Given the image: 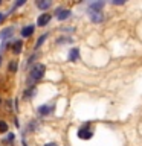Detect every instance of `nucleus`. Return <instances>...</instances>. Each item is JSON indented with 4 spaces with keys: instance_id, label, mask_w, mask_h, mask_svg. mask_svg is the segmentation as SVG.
<instances>
[{
    "instance_id": "nucleus-18",
    "label": "nucleus",
    "mask_w": 142,
    "mask_h": 146,
    "mask_svg": "<svg viewBox=\"0 0 142 146\" xmlns=\"http://www.w3.org/2000/svg\"><path fill=\"white\" fill-rule=\"evenodd\" d=\"M112 3L113 5H124L125 2H124V0H112Z\"/></svg>"
},
{
    "instance_id": "nucleus-5",
    "label": "nucleus",
    "mask_w": 142,
    "mask_h": 146,
    "mask_svg": "<svg viewBox=\"0 0 142 146\" xmlns=\"http://www.w3.org/2000/svg\"><path fill=\"white\" fill-rule=\"evenodd\" d=\"M54 111V105H41L38 107V114L40 116H48Z\"/></svg>"
},
{
    "instance_id": "nucleus-12",
    "label": "nucleus",
    "mask_w": 142,
    "mask_h": 146,
    "mask_svg": "<svg viewBox=\"0 0 142 146\" xmlns=\"http://www.w3.org/2000/svg\"><path fill=\"white\" fill-rule=\"evenodd\" d=\"M104 6V2H92L89 5V9H96V11H101Z\"/></svg>"
},
{
    "instance_id": "nucleus-10",
    "label": "nucleus",
    "mask_w": 142,
    "mask_h": 146,
    "mask_svg": "<svg viewBox=\"0 0 142 146\" xmlns=\"http://www.w3.org/2000/svg\"><path fill=\"white\" fill-rule=\"evenodd\" d=\"M21 49H23V41L21 40H17L15 43L12 44V52L15 53V55H18L21 52Z\"/></svg>"
},
{
    "instance_id": "nucleus-24",
    "label": "nucleus",
    "mask_w": 142,
    "mask_h": 146,
    "mask_svg": "<svg viewBox=\"0 0 142 146\" xmlns=\"http://www.w3.org/2000/svg\"><path fill=\"white\" fill-rule=\"evenodd\" d=\"M0 104H2V99H0Z\"/></svg>"
},
{
    "instance_id": "nucleus-2",
    "label": "nucleus",
    "mask_w": 142,
    "mask_h": 146,
    "mask_svg": "<svg viewBox=\"0 0 142 146\" xmlns=\"http://www.w3.org/2000/svg\"><path fill=\"white\" fill-rule=\"evenodd\" d=\"M89 15H90V20L93 23H101L104 20V15L101 11H96V9H89Z\"/></svg>"
},
{
    "instance_id": "nucleus-22",
    "label": "nucleus",
    "mask_w": 142,
    "mask_h": 146,
    "mask_svg": "<svg viewBox=\"0 0 142 146\" xmlns=\"http://www.w3.org/2000/svg\"><path fill=\"white\" fill-rule=\"evenodd\" d=\"M0 66H2V55H0Z\"/></svg>"
},
{
    "instance_id": "nucleus-25",
    "label": "nucleus",
    "mask_w": 142,
    "mask_h": 146,
    "mask_svg": "<svg viewBox=\"0 0 142 146\" xmlns=\"http://www.w3.org/2000/svg\"><path fill=\"white\" fill-rule=\"evenodd\" d=\"M0 3H2V2H0Z\"/></svg>"
},
{
    "instance_id": "nucleus-6",
    "label": "nucleus",
    "mask_w": 142,
    "mask_h": 146,
    "mask_svg": "<svg viewBox=\"0 0 142 146\" xmlns=\"http://www.w3.org/2000/svg\"><path fill=\"white\" fill-rule=\"evenodd\" d=\"M69 17H70V11H69V9H58V11H57V18L60 21L67 20Z\"/></svg>"
},
{
    "instance_id": "nucleus-4",
    "label": "nucleus",
    "mask_w": 142,
    "mask_h": 146,
    "mask_svg": "<svg viewBox=\"0 0 142 146\" xmlns=\"http://www.w3.org/2000/svg\"><path fill=\"white\" fill-rule=\"evenodd\" d=\"M50 21V14H48V12H44V14H41V15L38 17V20H37V25L38 26H46L48 23Z\"/></svg>"
},
{
    "instance_id": "nucleus-16",
    "label": "nucleus",
    "mask_w": 142,
    "mask_h": 146,
    "mask_svg": "<svg viewBox=\"0 0 142 146\" xmlns=\"http://www.w3.org/2000/svg\"><path fill=\"white\" fill-rule=\"evenodd\" d=\"M8 131V123L5 120H0V132H6Z\"/></svg>"
},
{
    "instance_id": "nucleus-1",
    "label": "nucleus",
    "mask_w": 142,
    "mask_h": 146,
    "mask_svg": "<svg viewBox=\"0 0 142 146\" xmlns=\"http://www.w3.org/2000/svg\"><path fill=\"white\" fill-rule=\"evenodd\" d=\"M44 72H46V67L44 64H35L34 67L31 68L29 72V76H27V84H29V87H34V84L37 81H40L41 78L44 76Z\"/></svg>"
},
{
    "instance_id": "nucleus-11",
    "label": "nucleus",
    "mask_w": 142,
    "mask_h": 146,
    "mask_svg": "<svg viewBox=\"0 0 142 146\" xmlns=\"http://www.w3.org/2000/svg\"><path fill=\"white\" fill-rule=\"evenodd\" d=\"M50 5L52 3H50L49 0H40V2H37V6H38L40 9H43V11H46L48 8H50Z\"/></svg>"
},
{
    "instance_id": "nucleus-17",
    "label": "nucleus",
    "mask_w": 142,
    "mask_h": 146,
    "mask_svg": "<svg viewBox=\"0 0 142 146\" xmlns=\"http://www.w3.org/2000/svg\"><path fill=\"white\" fill-rule=\"evenodd\" d=\"M21 5H25V0H18V2L14 5V8H12V9H15V8H18V6H21Z\"/></svg>"
},
{
    "instance_id": "nucleus-19",
    "label": "nucleus",
    "mask_w": 142,
    "mask_h": 146,
    "mask_svg": "<svg viewBox=\"0 0 142 146\" xmlns=\"http://www.w3.org/2000/svg\"><path fill=\"white\" fill-rule=\"evenodd\" d=\"M8 140H14V134H9V135L6 137V141H8Z\"/></svg>"
},
{
    "instance_id": "nucleus-13",
    "label": "nucleus",
    "mask_w": 142,
    "mask_h": 146,
    "mask_svg": "<svg viewBox=\"0 0 142 146\" xmlns=\"http://www.w3.org/2000/svg\"><path fill=\"white\" fill-rule=\"evenodd\" d=\"M35 93H37L35 87H31L29 90H26V91H25V99H31V98H32V96H34Z\"/></svg>"
},
{
    "instance_id": "nucleus-14",
    "label": "nucleus",
    "mask_w": 142,
    "mask_h": 146,
    "mask_svg": "<svg viewBox=\"0 0 142 146\" xmlns=\"http://www.w3.org/2000/svg\"><path fill=\"white\" fill-rule=\"evenodd\" d=\"M46 38H48V34H43V35H41L40 38H38V41H37V44H35V49H40V46L44 43Z\"/></svg>"
},
{
    "instance_id": "nucleus-9",
    "label": "nucleus",
    "mask_w": 142,
    "mask_h": 146,
    "mask_svg": "<svg viewBox=\"0 0 142 146\" xmlns=\"http://www.w3.org/2000/svg\"><path fill=\"white\" fill-rule=\"evenodd\" d=\"M12 32H14V27L11 26V27H5V29L0 32V40H6V38H9V36L12 35Z\"/></svg>"
},
{
    "instance_id": "nucleus-20",
    "label": "nucleus",
    "mask_w": 142,
    "mask_h": 146,
    "mask_svg": "<svg viewBox=\"0 0 142 146\" xmlns=\"http://www.w3.org/2000/svg\"><path fill=\"white\" fill-rule=\"evenodd\" d=\"M44 146H58V145L57 143H46Z\"/></svg>"
},
{
    "instance_id": "nucleus-7",
    "label": "nucleus",
    "mask_w": 142,
    "mask_h": 146,
    "mask_svg": "<svg viewBox=\"0 0 142 146\" xmlns=\"http://www.w3.org/2000/svg\"><path fill=\"white\" fill-rule=\"evenodd\" d=\"M80 59V49L78 47H73L70 49V52H69V61H72V62H75Z\"/></svg>"
},
{
    "instance_id": "nucleus-21",
    "label": "nucleus",
    "mask_w": 142,
    "mask_h": 146,
    "mask_svg": "<svg viewBox=\"0 0 142 146\" xmlns=\"http://www.w3.org/2000/svg\"><path fill=\"white\" fill-rule=\"evenodd\" d=\"M3 18H5V15H3V14H2V12H0V23H2V21H3Z\"/></svg>"
},
{
    "instance_id": "nucleus-23",
    "label": "nucleus",
    "mask_w": 142,
    "mask_h": 146,
    "mask_svg": "<svg viewBox=\"0 0 142 146\" xmlns=\"http://www.w3.org/2000/svg\"><path fill=\"white\" fill-rule=\"evenodd\" d=\"M23 146H27V145H26V143H25V141H23Z\"/></svg>"
},
{
    "instance_id": "nucleus-15",
    "label": "nucleus",
    "mask_w": 142,
    "mask_h": 146,
    "mask_svg": "<svg viewBox=\"0 0 142 146\" xmlns=\"http://www.w3.org/2000/svg\"><path fill=\"white\" fill-rule=\"evenodd\" d=\"M8 70L9 72H17V61H11L9 62V66H8Z\"/></svg>"
},
{
    "instance_id": "nucleus-3",
    "label": "nucleus",
    "mask_w": 142,
    "mask_h": 146,
    "mask_svg": "<svg viewBox=\"0 0 142 146\" xmlns=\"http://www.w3.org/2000/svg\"><path fill=\"white\" fill-rule=\"evenodd\" d=\"M92 135H93V134H92V131L89 129V125H87V123H86L82 128H80V129H78V137H80V139H82V140L90 139Z\"/></svg>"
},
{
    "instance_id": "nucleus-8",
    "label": "nucleus",
    "mask_w": 142,
    "mask_h": 146,
    "mask_svg": "<svg viewBox=\"0 0 142 146\" xmlns=\"http://www.w3.org/2000/svg\"><path fill=\"white\" fill-rule=\"evenodd\" d=\"M34 31H35L34 25H27V26H25V27L21 29V36H25V38H27V36H31L32 34H34Z\"/></svg>"
}]
</instances>
